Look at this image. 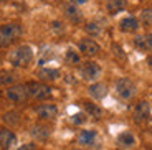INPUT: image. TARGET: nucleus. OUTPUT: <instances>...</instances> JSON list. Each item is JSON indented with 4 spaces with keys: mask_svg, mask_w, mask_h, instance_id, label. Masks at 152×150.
Returning a JSON list of instances; mask_svg holds the SVG:
<instances>
[{
    "mask_svg": "<svg viewBox=\"0 0 152 150\" xmlns=\"http://www.w3.org/2000/svg\"><path fill=\"white\" fill-rule=\"evenodd\" d=\"M8 60L15 68H27L33 61V50L28 45H20L10 53Z\"/></svg>",
    "mask_w": 152,
    "mask_h": 150,
    "instance_id": "f257e3e1",
    "label": "nucleus"
},
{
    "mask_svg": "<svg viewBox=\"0 0 152 150\" xmlns=\"http://www.w3.org/2000/svg\"><path fill=\"white\" fill-rule=\"evenodd\" d=\"M22 35L20 23H5L0 26V48H7Z\"/></svg>",
    "mask_w": 152,
    "mask_h": 150,
    "instance_id": "f03ea898",
    "label": "nucleus"
},
{
    "mask_svg": "<svg viewBox=\"0 0 152 150\" xmlns=\"http://www.w3.org/2000/svg\"><path fill=\"white\" fill-rule=\"evenodd\" d=\"M28 98L35 99V101H45V99L51 98V87L45 83H28Z\"/></svg>",
    "mask_w": 152,
    "mask_h": 150,
    "instance_id": "7ed1b4c3",
    "label": "nucleus"
},
{
    "mask_svg": "<svg viewBox=\"0 0 152 150\" xmlns=\"http://www.w3.org/2000/svg\"><path fill=\"white\" fill-rule=\"evenodd\" d=\"M116 92L121 99H132L137 92V86L134 84L132 79L129 78H121L116 83Z\"/></svg>",
    "mask_w": 152,
    "mask_h": 150,
    "instance_id": "20e7f679",
    "label": "nucleus"
},
{
    "mask_svg": "<svg viewBox=\"0 0 152 150\" xmlns=\"http://www.w3.org/2000/svg\"><path fill=\"white\" fill-rule=\"evenodd\" d=\"M5 96L12 102H25L28 99V87L27 84H13V86L7 87Z\"/></svg>",
    "mask_w": 152,
    "mask_h": 150,
    "instance_id": "39448f33",
    "label": "nucleus"
},
{
    "mask_svg": "<svg viewBox=\"0 0 152 150\" xmlns=\"http://www.w3.org/2000/svg\"><path fill=\"white\" fill-rule=\"evenodd\" d=\"M101 74V66L94 61H88L81 66V76L84 81H96Z\"/></svg>",
    "mask_w": 152,
    "mask_h": 150,
    "instance_id": "423d86ee",
    "label": "nucleus"
},
{
    "mask_svg": "<svg viewBox=\"0 0 152 150\" xmlns=\"http://www.w3.org/2000/svg\"><path fill=\"white\" fill-rule=\"evenodd\" d=\"M78 48H80V51L83 53V55H86V56H96V55H99V51H101V46H99L94 40H91V38H83V40H80Z\"/></svg>",
    "mask_w": 152,
    "mask_h": 150,
    "instance_id": "0eeeda50",
    "label": "nucleus"
},
{
    "mask_svg": "<svg viewBox=\"0 0 152 150\" xmlns=\"http://www.w3.org/2000/svg\"><path fill=\"white\" fill-rule=\"evenodd\" d=\"M35 112L42 120H53L58 116V107L55 104H40L35 107Z\"/></svg>",
    "mask_w": 152,
    "mask_h": 150,
    "instance_id": "6e6552de",
    "label": "nucleus"
},
{
    "mask_svg": "<svg viewBox=\"0 0 152 150\" xmlns=\"http://www.w3.org/2000/svg\"><path fill=\"white\" fill-rule=\"evenodd\" d=\"M136 122H144L151 117V104L147 101H141L139 104L134 107V114H132Z\"/></svg>",
    "mask_w": 152,
    "mask_h": 150,
    "instance_id": "1a4fd4ad",
    "label": "nucleus"
},
{
    "mask_svg": "<svg viewBox=\"0 0 152 150\" xmlns=\"http://www.w3.org/2000/svg\"><path fill=\"white\" fill-rule=\"evenodd\" d=\"M17 142V135L10 130V129L2 127L0 129V145L4 150H10Z\"/></svg>",
    "mask_w": 152,
    "mask_h": 150,
    "instance_id": "9d476101",
    "label": "nucleus"
},
{
    "mask_svg": "<svg viewBox=\"0 0 152 150\" xmlns=\"http://www.w3.org/2000/svg\"><path fill=\"white\" fill-rule=\"evenodd\" d=\"M50 134H51V130H50V127L45 124H35V125H31V129H30V135L35 140H38V142L46 140L50 137Z\"/></svg>",
    "mask_w": 152,
    "mask_h": 150,
    "instance_id": "9b49d317",
    "label": "nucleus"
},
{
    "mask_svg": "<svg viewBox=\"0 0 152 150\" xmlns=\"http://www.w3.org/2000/svg\"><path fill=\"white\" fill-rule=\"evenodd\" d=\"M89 96H91L93 99H96V101H101V99H104L107 96V87L106 84L103 83H94L89 86Z\"/></svg>",
    "mask_w": 152,
    "mask_h": 150,
    "instance_id": "f8f14e48",
    "label": "nucleus"
},
{
    "mask_svg": "<svg viewBox=\"0 0 152 150\" xmlns=\"http://www.w3.org/2000/svg\"><path fill=\"white\" fill-rule=\"evenodd\" d=\"M134 46L142 51H149L152 50V35L151 33H145V35H137L134 38Z\"/></svg>",
    "mask_w": 152,
    "mask_h": 150,
    "instance_id": "ddd939ff",
    "label": "nucleus"
},
{
    "mask_svg": "<svg viewBox=\"0 0 152 150\" xmlns=\"http://www.w3.org/2000/svg\"><path fill=\"white\" fill-rule=\"evenodd\" d=\"M96 137H98L96 130H81L80 135H78V142L81 145H94Z\"/></svg>",
    "mask_w": 152,
    "mask_h": 150,
    "instance_id": "4468645a",
    "label": "nucleus"
},
{
    "mask_svg": "<svg viewBox=\"0 0 152 150\" xmlns=\"http://www.w3.org/2000/svg\"><path fill=\"white\" fill-rule=\"evenodd\" d=\"M119 28L122 31H136L139 28V20L136 17H126V18L121 20L119 23Z\"/></svg>",
    "mask_w": 152,
    "mask_h": 150,
    "instance_id": "2eb2a0df",
    "label": "nucleus"
},
{
    "mask_svg": "<svg viewBox=\"0 0 152 150\" xmlns=\"http://www.w3.org/2000/svg\"><path fill=\"white\" fill-rule=\"evenodd\" d=\"M83 106H84V111H86L88 116L94 117V119H101V117H103V109L99 107L98 104H94V102H89V101H84Z\"/></svg>",
    "mask_w": 152,
    "mask_h": 150,
    "instance_id": "dca6fc26",
    "label": "nucleus"
},
{
    "mask_svg": "<svg viewBox=\"0 0 152 150\" xmlns=\"http://www.w3.org/2000/svg\"><path fill=\"white\" fill-rule=\"evenodd\" d=\"M126 8V0H107L106 2V10L111 15H116L119 12H122Z\"/></svg>",
    "mask_w": 152,
    "mask_h": 150,
    "instance_id": "f3484780",
    "label": "nucleus"
},
{
    "mask_svg": "<svg viewBox=\"0 0 152 150\" xmlns=\"http://www.w3.org/2000/svg\"><path fill=\"white\" fill-rule=\"evenodd\" d=\"M38 78L43 81H56L60 78V71L58 69H51V68H43L38 71Z\"/></svg>",
    "mask_w": 152,
    "mask_h": 150,
    "instance_id": "a211bd4d",
    "label": "nucleus"
},
{
    "mask_svg": "<svg viewBox=\"0 0 152 150\" xmlns=\"http://www.w3.org/2000/svg\"><path fill=\"white\" fill-rule=\"evenodd\" d=\"M65 15L68 17L71 22H75V23L81 22V18H83L80 8L76 7V5H73V4H71V5H66V7H65Z\"/></svg>",
    "mask_w": 152,
    "mask_h": 150,
    "instance_id": "6ab92c4d",
    "label": "nucleus"
},
{
    "mask_svg": "<svg viewBox=\"0 0 152 150\" xmlns=\"http://www.w3.org/2000/svg\"><path fill=\"white\" fill-rule=\"evenodd\" d=\"M17 79V74L12 71H0V86H8L10 87V84L15 83Z\"/></svg>",
    "mask_w": 152,
    "mask_h": 150,
    "instance_id": "aec40b11",
    "label": "nucleus"
},
{
    "mask_svg": "<svg viewBox=\"0 0 152 150\" xmlns=\"http://www.w3.org/2000/svg\"><path fill=\"white\" fill-rule=\"evenodd\" d=\"M118 142L124 147H132L134 143H136V139H134V135L131 134V132H122V134H119Z\"/></svg>",
    "mask_w": 152,
    "mask_h": 150,
    "instance_id": "412c9836",
    "label": "nucleus"
},
{
    "mask_svg": "<svg viewBox=\"0 0 152 150\" xmlns=\"http://www.w3.org/2000/svg\"><path fill=\"white\" fill-rule=\"evenodd\" d=\"M65 61L68 64H78L81 61L80 53L76 51V50H73V48H68V50H66V53H65Z\"/></svg>",
    "mask_w": 152,
    "mask_h": 150,
    "instance_id": "4be33fe9",
    "label": "nucleus"
},
{
    "mask_svg": "<svg viewBox=\"0 0 152 150\" xmlns=\"http://www.w3.org/2000/svg\"><path fill=\"white\" fill-rule=\"evenodd\" d=\"M4 122L8 125H18L20 124V114L15 112V111H10L4 116Z\"/></svg>",
    "mask_w": 152,
    "mask_h": 150,
    "instance_id": "5701e85b",
    "label": "nucleus"
},
{
    "mask_svg": "<svg viewBox=\"0 0 152 150\" xmlns=\"http://www.w3.org/2000/svg\"><path fill=\"white\" fill-rule=\"evenodd\" d=\"M86 31L89 35H93V36H98V35H101V31H103V28H101V25L96 22H91L86 25Z\"/></svg>",
    "mask_w": 152,
    "mask_h": 150,
    "instance_id": "b1692460",
    "label": "nucleus"
},
{
    "mask_svg": "<svg viewBox=\"0 0 152 150\" xmlns=\"http://www.w3.org/2000/svg\"><path fill=\"white\" fill-rule=\"evenodd\" d=\"M141 22L144 25H152V8H145L141 13Z\"/></svg>",
    "mask_w": 152,
    "mask_h": 150,
    "instance_id": "393cba45",
    "label": "nucleus"
},
{
    "mask_svg": "<svg viewBox=\"0 0 152 150\" xmlns=\"http://www.w3.org/2000/svg\"><path fill=\"white\" fill-rule=\"evenodd\" d=\"M86 114L84 112H76V114H73L71 116V122L73 124H76V125H81V124H84L86 122Z\"/></svg>",
    "mask_w": 152,
    "mask_h": 150,
    "instance_id": "a878e982",
    "label": "nucleus"
},
{
    "mask_svg": "<svg viewBox=\"0 0 152 150\" xmlns=\"http://www.w3.org/2000/svg\"><path fill=\"white\" fill-rule=\"evenodd\" d=\"M51 28H53L56 33H63V30H65V26H63V23H61V22H53V23H51Z\"/></svg>",
    "mask_w": 152,
    "mask_h": 150,
    "instance_id": "bb28decb",
    "label": "nucleus"
},
{
    "mask_svg": "<svg viewBox=\"0 0 152 150\" xmlns=\"http://www.w3.org/2000/svg\"><path fill=\"white\" fill-rule=\"evenodd\" d=\"M37 147H35V143H25V145H22L18 150H35Z\"/></svg>",
    "mask_w": 152,
    "mask_h": 150,
    "instance_id": "cd10ccee",
    "label": "nucleus"
},
{
    "mask_svg": "<svg viewBox=\"0 0 152 150\" xmlns=\"http://www.w3.org/2000/svg\"><path fill=\"white\" fill-rule=\"evenodd\" d=\"M73 2V5H83V4H86L88 0H71Z\"/></svg>",
    "mask_w": 152,
    "mask_h": 150,
    "instance_id": "c85d7f7f",
    "label": "nucleus"
},
{
    "mask_svg": "<svg viewBox=\"0 0 152 150\" xmlns=\"http://www.w3.org/2000/svg\"><path fill=\"white\" fill-rule=\"evenodd\" d=\"M43 2H46V4H56L58 0H43Z\"/></svg>",
    "mask_w": 152,
    "mask_h": 150,
    "instance_id": "c756f323",
    "label": "nucleus"
},
{
    "mask_svg": "<svg viewBox=\"0 0 152 150\" xmlns=\"http://www.w3.org/2000/svg\"><path fill=\"white\" fill-rule=\"evenodd\" d=\"M2 2H7V0H0V4H2Z\"/></svg>",
    "mask_w": 152,
    "mask_h": 150,
    "instance_id": "7c9ffc66",
    "label": "nucleus"
},
{
    "mask_svg": "<svg viewBox=\"0 0 152 150\" xmlns=\"http://www.w3.org/2000/svg\"><path fill=\"white\" fill-rule=\"evenodd\" d=\"M75 150H83V149H75Z\"/></svg>",
    "mask_w": 152,
    "mask_h": 150,
    "instance_id": "2f4dec72",
    "label": "nucleus"
},
{
    "mask_svg": "<svg viewBox=\"0 0 152 150\" xmlns=\"http://www.w3.org/2000/svg\"><path fill=\"white\" fill-rule=\"evenodd\" d=\"M151 127H152V120H151Z\"/></svg>",
    "mask_w": 152,
    "mask_h": 150,
    "instance_id": "473e14b6",
    "label": "nucleus"
}]
</instances>
